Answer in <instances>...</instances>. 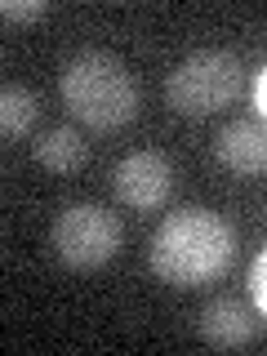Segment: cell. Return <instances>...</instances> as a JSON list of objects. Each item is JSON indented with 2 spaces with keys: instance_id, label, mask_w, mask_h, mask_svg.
I'll return each mask as SVG.
<instances>
[{
  "instance_id": "obj_6",
  "label": "cell",
  "mask_w": 267,
  "mask_h": 356,
  "mask_svg": "<svg viewBox=\"0 0 267 356\" xmlns=\"http://www.w3.org/2000/svg\"><path fill=\"white\" fill-rule=\"evenodd\" d=\"M200 339L218 352H236V348H250L259 339V312L245 307L241 298L232 294H214L205 307H200V321H196Z\"/></svg>"
},
{
  "instance_id": "obj_3",
  "label": "cell",
  "mask_w": 267,
  "mask_h": 356,
  "mask_svg": "<svg viewBox=\"0 0 267 356\" xmlns=\"http://www.w3.org/2000/svg\"><path fill=\"white\" fill-rule=\"evenodd\" d=\"M245 94V63L232 49H196L170 72L165 81V103L178 116H214V111L232 107Z\"/></svg>"
},
{
  "instance_id": "obj_2",
  "label": "cell",
  "mask_w": 267,
  "mask_h": 356,
  "mask_svg": "<svg viewBox=\"0 0 267 356\" xmlns=\"http://www.w3.org/2000/svg\"><path fill=\"white\" fill-rule=\"evenodd\" d=\"M63 103L89 129H125L138 116V85L129 67L107 49H81L63 63Z\"/></svg>"
},
{
  "instance_id": "obj_8",
  "label": "cell",
  "mask_w": 267,
  "mask_h": 356,
  "mask_svg": "<svg viewBox=\"0 0 267 356\" xmlns=\"http://www.w3.org/2000/svg\"><path fill=\"white\" fill-rule=\"evenodd\" d=\"M31 147H36V165H44L49 174H72L89 161V143L81 138V129H72V125L44 129Z\"/></svg>"
},
{
  "instance_id": "obj_9",
  "label": "cell",
  "mask_w": 267,
  "mask_h": 356,
  "mask_svg": "<svg viewBox=\"0 0 267 356\" xmlns=\"http://www.w3.org/2000/svg\"><path fill=\"white\" fill-rule=\"evenodd\" d=\"M40 120V98L27 85H0V138H27Z\"/></svg>"
},
{
  "instance_id": "obj_11",
  "label": "cell",
  "mask_w": 267,
  "mask_h": 356,
  "mask_svg": "<svg viewBox=\"0 0 267 356\" xmlns=\"http://www.w3.org/2000/svg\"><path fill=\"white\" fill-rule=\"evenodd\" d=\"M44 0H0V18L5 22H40L44 18Z\"/></svg>"
},
{
  "instance_id": "obj_4",
  "label": "cell",
  "mask_w": 267,
  "mask_h": 356,
  "mask_svg": "<svg viewBox=\"0 0 267 356\" xmlns=\"http://www.w3.org/2000/svg\"><path fill=\"white\" fill-rule=\"evenodd\" d=\"M54 254H58L63 267L72 272H98L120 254V241H125V227L111 214L107 205H94V200H81V205H67L49 227Z\"/></svg>"
},
{
  "instance_id": "obj_1",
  "label": "cell",
  "mask_w": 267,
  "mask_h": 356,
  "mask_svg": "<svg viewBox=\"0 0 267 356\" xmlns=\"http://www.w3.org/2000/svg\"><path fill=\"white\" fill-rule=\"evenodd\" d=\"M236 259V232L232 222L214 214V209H178L165 214L161 227L152 232V250L147 263L165 285H183V289H200L214 285L222 272Z\"/></svg>"
},
{
  "instance_id": "obj_12",
  "label": "cell",
  "mask_w": 267,
  "mask_h": 356,
  "mask_svg": "<svg viewBox=\"0 0 267 356\" xmlns=\"http://www.w3.org/2000/svg\"><path fill=\"white\" fill-rule=\"evenodd\" d=\"M250 111H254V120H263V111H267V67H254V76H250Z\"/></svg>"
},
{
  "instance_id": "obj_7",
  "label": "cell",
  "mask_w": 267,
  "mask_h": 356,
  "mask_svg": "<svg viewBox=\"0 0 267 356\" xmlns=\"http://www.w3.org/2000/svg\"><path fill=\"white\" fill-rule=\"evenodd\" d=\"M214 161L222 165V170L245 174V178L263 174V165H267V134H263V120H254V116L227 120V125L218 129V138H214Z\"/></svg>"
},
{
  "instance_id": "obj_5",
  "label": "cell",
  "mask_w": 267,
  "mask_h": 356,
  "mask_svg": "<svg viewBox=\"0 0 267 356\" xmlns=\"http://www.w3.org/2000/svg\"><path fill=\"white\" fill-rule=\"evenodd\" d=\"M111 192L120 205L129 209H161L174 192V161L156 147H138L129 156H120L116 170H111Z\"/></svg>"
},
{
  "instance_id": "obj_10",
  "label": "cell",
  "mask_w": 267,
  "mask_h": 356,
  "mask_svg": "<svg viewBox=\"0 0 267 356\" xmlns=\"http://www.w3.org/2000/svg\"><path fill=\"white\" fill-rule=\"evenodd\" d=\"M245 289H250V307L263 316V312H267V254H254V259H250Z\"/></svg>"
}]
</instances>
